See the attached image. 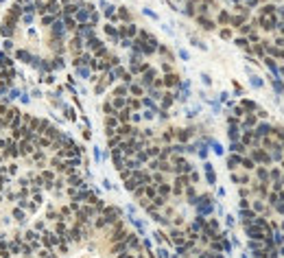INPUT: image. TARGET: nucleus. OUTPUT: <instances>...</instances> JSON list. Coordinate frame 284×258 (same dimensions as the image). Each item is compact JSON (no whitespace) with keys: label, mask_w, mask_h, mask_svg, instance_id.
<instances>
[{"label":"nucleus","mask_w":284,"mask_h":258,"mask_svg":"<svg viewBox=\"0 0 284 258\" xmlns=\"http://www.w3.org/2000/svg\"><path fill=\"white\" fill-rule=\"evenodd\" d=\"M245 230H247V234H249V239H254V241H262V239H265V232L260 230L258 225H245Z\"/></svg>","instance_id":"nucleus-1"},{"label":"nucleus","mask_w":284,"mask_h":258,"mask_svg":"<svg viewBox=\"0 0 284 258\" xmlns=\"http://www.w3.org/2000/svg\"><path fill=\"white\" fill-rule=\"evenodd\" d=\"M271 131H273V127H271V125H267V123H260V125L256 127V133H254V136H256V138H265V136H269Z\"/></svg>","instance_id":"nucleus-2"},{"label":"nucleus","mask_w":284,"mask_h":258,"mask_svg":"<svg viewBox=\"0 0 284 258\" xmlns=\"http://www.w3.org/2000/svg\"><path fill=\"white\" fill-rule=\"evenodd\" d=\"M197 208H199V215H210V212H212V203H210V197H201V203H199Z\"/></svg>","instance_id":"nucleus-3"},{"label":"nucleus","mask_w":284,"mask_h":258,"mask_svg":"<svg viewBox=\"0 0 284 258\" xmlns=\"http://www.w3.org/2000/svg\"><path fill=\"white\" fill-rule=\"evenodd\" d=\"M241 219H243L245 225H249V223L256 221V212H254V210H241Z\"/></svg>","instance_id":"nucleus-4"},{"label":"nucleus","mask_w":284,"mask_h":258,"mask_svg":"<svg viewBox=\"0 0 284 258\" xmlns=\"http://www.w3.org/2000/svg\"><path fill=\"white\" fill-rule=\"evenodd\" d=\"M265 63H267V66H269V70H271V72H273V75H275V77H273V79H280V68H278V66H275V61H273V59H271V57H265Z\"/></svg>","instance_id":"nucleus-5"},{"label":"nucleus","mask_w":284,"mask_h":258,"mask_svg":"<svg viewBox=\"0 0 284 258\" xmlns=\"http://www.w3.org/2000/svg\"><path fill=\"white\" fill-rule=\"evenodd\" d=\"M271 151H273V153H271V160H275V162H282V158H284V151H282V145H278V147H273Z\"/></svg>","instance_id":"nucleus-6"},{"label":"nucleus","mask_w":284,"mask_h":258,"mask_svg":"<svg viewBox=\"0 0 284 258\" xmlns=\"http://www.w3.org/2000/svg\"><path fill=\"white\" fill-rule=\"evenodd\" d=\"M256 160H260V162H265V164H269L271 162V155H267L265 151H256V155H254Z\"/></svg>","instance_id":"nucleus-7"},{"label":"nucleus","mask_w":284,"mask_h":258,"mask_svg":"<svg viewBox=\"0 0 284 258\" xmlns=\"http://www.w3.org/2000/svg\"><path fill=\"white\" fill-rule=\"evenodd\" d=\"M273 90L278 92V94H284V81H280V79H273Z\"/></svg>","instance_id":"nucleus-8"},{"label":"nucleus","mask_w":284,"mask_h":258,"mask_svg":"<svg viewBox=\"0 0 284 258\" xmlns=\"http://www.w3.org/2000/svg\"><path fill=\"white\" fill-rule=\"evenodd\" d=\"M238 164H241V158H238V155H232V158H229V162H227V166H229V169H234V166H238Z\"/></svg>","instance_id":"nucleus-9"},{"label":"nucleus","mask_w":284,"mask_h":258,"mask_svg":"<svg viewBox=\"0 0 284 258\" xmlns=\"http://www.w3.org/2000/svg\"><path fill=\"white\" fill-rule=\"evenodd\" d=\"M205 173H208V184H217V175H214V171L208 169Z\"/></svg>","instance_id":"nucleus-10"},{"label":"nucleus","mask_w":284,"mask_h":258,"mask_svg":"<svg viewBox=\"0 0 284 258\" xmlns=\"http://www.w3.org/2000/svg\"><path fill=\"white\" fill-rule=\"evenodd\" d=\"M251 85H254V88H262V79H260L258 75H254V77H251Z\"/></svg>","instance_id":"nucleus-11"},{"label":"nucleus","mask_w":284,"mask_h":258,"mask_svg":"<svg viewBox=\"0 0 284 258\" xmlns=\"http://www.w3.org/2000/svg\"><path fill=\"white\" fill-rule=\"evenodd\" d=\"M229 138H232V142L238 140V129H236V127H229Z\"/></svg>","instance_id":"nucleus-12"},{"label":"nucleus","mask_w":284,"mask_h":258,"mask_svg":"<svg viewBox=\"0 0 284 258\" xmlns=\"http://www.w3.org/2000/svg\"><path fill=\"white\" fill-rule=\"evenodd\" d=\"M241 164H243L245 169H254V160H251V158H245V160H241Z\"/></svg>","instance_id":"nucleus-13"},{"label":"nucleus","mask_w":284,"mask_h":258,"mask_svg":"<svg viewBox=\"0 0 284 258\" xmlns=\"http://www.w3.org/2000/svg\"><path fill=\"white\" fill-rule=\"evenodd\" d=\"M241 105H243V107H247V109H258V105H256L254 101H243Z\"/></svg>","instance_id":"nucleus-14"},{"label":"nucleus","mask_w":284,"mask_h":258,"mask_svg":"<svg viewBox=\"0 0 284 258\" xmlns=\"http://www.w3.org/2000/svg\"><path fill=\"white\" fill-rule=\"evenodd\" d=\"M258 177L262 179V182H267V179H269V173H267V169H260V171H258Z\"/></svg>","instance_id":"nucleus-15"},{"label":"nucleus","mask_w":284,"mask_h":258,"mask_svg":"<svg viewBox=\"0 0 284 258\" xmlns=\"http://www.w3.org/2000/svg\"><path fill=\"white\" fill-rule=\"evenodd\" d=\"M127 247H129L127 243H120V245H116V247H114V252H116V254H123V252H125Z\"/></svg>","instance_id":"nucleus-16"},{"label":"nucleus","mask_w":284,"mask_h":258,"mask_svg":"<svg viewBox=\"0 0 284 258\" xmlns=\"http://www.w3.org/2000/svg\"><path fill=\"white\" fill-rule=\"evenodd\" d=\"M212 149H214V153H217V155H223V147H221L219 142H212Z\"/></svg>","instance_id":"nucleus-17"},{"label":"nucleus","mask_w":284,"mask_h":258,"mask_svg":"<svg viewBox=\"0 0 284 258\" xmlns=\"http://www.w3.org/2000/svg\"><path fill=\"white\" fill-rule=\"evenodd\" d=\"M256 125V118H254V116H249V118L245 121V127H254Z\"/></svg>","instance_id":"nucleus-18"},{"label":"nucleus","mask_w":284,"mask_h":258,"mask_svg":"<svg viewBox=\"0 0 284 258\" xmlns=\"http://www.w3.org/2000/svg\"><path fill=\"white\" fill-rule=\"evenodd\" d=\"M236 46H243V48H247V39L238 37V39H236Z\"/></svg>","instance_id":"nucleus-19"},{"label":"nucleus","mask_w":284,"mask_h":258,"mask_svg":"<svg viewBox=\"0 0 284 258\" xmlns=\"http://www.w3.org/2000/svg\"><path fill=\"white\" fill-rule=\"evenodd\" d=\"M157 256H160V258H168V252L162 247V249H157Z\"/></svg>","instance_id":"nucleus-20"},{"label":"nucleus","mask_w":284,"mask_h":258,"mask_svg":"<svg viewBox=\"0 0 284 258\" xmlns=\"http://www.w3.org/2000/svg\"><path fill=\"white\" fill-rule=\"evenodd\" d=\"M223 252H232V245L227 241H223Z\"/></svg>","instance_id":"nucleus-21"},{"label":"nucleus","mask_w":284,"mask_h":258,"mask_svg":"<svg viewBox=\"0 0 284 258\" xmlns=\"http://www.w3.org/2000/svg\"><path fill=\"white\" fill-rule=\"evenodd\" d=\"M234 114H236V116H243L245 112H243V107H236V109H234Z\"/></svg>","instance_id":"nucleus-22"},{"label":"nucleus","mask_w":284,"mask_h":258,"mask_svg":"<svg viewBox=\"0 0 284 258\" xmlns=\"http://www.w3.org/2000/svg\"><path fill=\"white\" fill-rule=\"evenodd\" d=\"M144 105H147V107H153V101H151V99H144ZM153 109H155V107H153Z\"/></svg>","instance_id":"nucleus-23"},{"label":"nucleus","mask_w":284,"mask_h":258,"mask_svg":"<svg viewBox=\"0 0 284 258\" xmlns=\"http://www.w3.org/2000/svg\"><path fill=\"white\" fill-rule=\"evenodd\" d=\"M275 46H284V39L280 37V39H275Z\"/></svg>","instance_id":"nucleus-24"},{"label":"nucleus","mask_w":284,"mask_h":258,"mask_svg":"<svg viewBox=\"0 0 284 258\" xmlns=\"http://www.w3.org/2000/svg\"><path fill=\"white\" fill-rule=\"evenodd\" d=\"M210 258H223V256H221V254H212Z\"/></svg>","instance_id":"nucleus-25"},{"label":"nucleus","mask_w":284,"mask_h":258,"mask_svg":"<svg viewBox=\"0 0 284 258\" xmlns=\"http://www.w3.org/2000/svg\"><path fill=\"white\" fill-rule=\"evenodd\" d=\"M120 258H133V256H120Z\"/></svg>","instance_id":"nucleus-26"},{"label":"nucleus","mask_w":284,"mask_h":258,"mask_svg":"<svg viewBox=\"0 0 284 258\" xmlns=\"http://www.w3.org/2000/svg\"><path fill=\"white\" fill-rule=\"evenodd\" d=\"M243 258H247V256H243Z\"/></svg>","instance_id":"nucleus-27"},{"label":"nucleus","mask_w":284,"mask_h":258,"mask_svg":"<svg viewBox=\"0 0 284 258\" xmlns=\"http://www.w3.org/2000/svg\"><path fill=\"white\" fill-rule=\"evenodd\" d=\"M282 227H284V223H282Z\"/></svg>","instance_id":"nucleus-28"}]
</instances>
